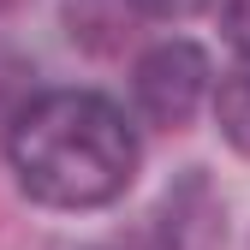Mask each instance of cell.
<instances>
[{
    "instance_id": "6da1fadb",
    "label": "cell",
    "mask_w": 250,
    "mask_h": 250,
    "mask_svg": "<svg viewBox=\"0 0 250 250\" xmlns=\"http://www.w3.org/2000/svg\"><path fill=\"white\" fill-rule=\"evenodd\" d=\"M6 155L18 185L48 208H102L137 173V137L107 96L54 89L24 102L18 125L6 131Z\"/></svg>"
},
{
    "instance_id": "7a4b0ae2",
    "label": "cell",
    "mask_w": 250,
    "mask_h": 250,
    "mask_svg": "<svg viewBox=\"0 0 250 250\" xmlns=\"http://www.w3.org/2000/svg\"><path fill=\"white\" fill-rule=\"evenodd\" d=\"M131 89H137V107L149 125H185L197 113V102L208 96V60L191 42H161L137 60Z\"/></svg>"
},
{
    "instance_id": "3957f363",
    "label": "cell",
    "mask_w": 250,
    "mask_h": 250,
    "mask_svg": "<svg viewBox=\"0 0 250 250\" xmlns=\"http://www.w3.org/2000/svg\"><path fill=\"white\" fill-rule=\"evenodd\" d=\"M214 119H221V137L232 149L250 155V66L221 78V96H214Z\"/></svg>"
},
{
    "instance_id": "277c9868",
    "label": "cell",
    "mask_w": 250,
    "mask_h": 250,
    "mask_svg": "<svg viewBox=\"0 0 250 250\" xmlns=\"http://www.w3.org/2000/svg\"><path fill=\"white\" fill-rule=\"evenodd\" d=\"M125 6H137L143 18H191V12L208 6V0H125Z\"/></svg>"
},
{
    "instance_id": "5b68a950",
    "label": "cell",
    "mask_w": 250,
    "mask_h": 250,
    "mask_svg": "<svg viewBox=\"0 0 250 250\" xmlns=\"http://www.w3.org/2000/svg\"><path fill=\"white\" fill-rule=\"evenodd\" d=\"M227 42L250 54V0H227Z\"/></svg>"
},
{
    "instance_id": "8992f818",
    "label": "cell",
    "mask_w": 250,
    "mask_h": 250,
    "mask_svg": "<svg viewBox=\"0 0 250 250\" xmlns=\"http://www.w3.org/2000/svg\"><path fill=\"white\" fill-rule=\"evenodd\" d=\"M113 250H179V227L149 232V238H131V244H113Z\"/></svg>"
}]
</instances>
